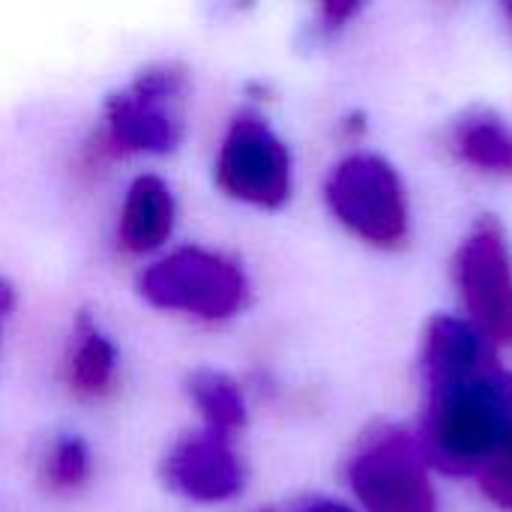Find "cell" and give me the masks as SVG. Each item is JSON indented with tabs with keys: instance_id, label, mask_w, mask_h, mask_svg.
Listing matches in <instances>:
<instances>
[{
	"instance_id": "obj_1",
	"label": "cell",
	"mask_w": 512,
	"mask_h": 512,
	"mask_svg": "<svg viewBox=\"0 0 512 512\" xmlns=\"http://www.w3.org/2000/svg\"><path fill=\"white\" fill-rule=\"evenodd\" d=\"M429 381L420 450L429 465L477 477L483 495L512 512V375L498 360Z\"/></svg>"
},
{
	"instance_id": "obj_2",
	"label": "cell",
	"mask_w": 512,
	"mask_h": 512,
	"mask_svg": "<svg viewBox=\"0 0 512 512\" xmlns=\"http://www.w3.org/2000/svg\"><path fill=\"white\" fill-rule=\"evenodd\" d=\"M138 288L156 309L186 312L204 321H222L246 306L249 282L246 273L225 255L186 246L168 258L150 264Z\"/></svg>"
},
{
	"instance_id": "obj_3",
	"label": "cell",
	"mask_w": 512,
	"mask_h": 512,
	"mask_svg": "<svg viewBox=\"0 0 512 512\" xmlns=\"http://www.w3.org/2000/svg\"><path fill=\"white\" fill-rule=\"evenodd\" d=\"M333 216L360 240L393 249L408 237V204L396 168L375 153L342 159L327 180Z\"/></svg>"
},
{
	"instance_id": "obj_4",
	"label": "cell",
	"mask_w": 512,
	"mask_h": 512,
	"mask_svg": "<svg viewBox=\"0 0 512 512\" xmlns=\"http://www.w3.org/2000/svg\"><path fill=\"white\" fill-rule=\"evenodd\" d=\"M186 75L174 63L138 72L105 105L108 135L120 150L168 153L183 141Z\"/></svg>"
},
{
	"instance_id": "obj_5",
	"label": "cell",
	"mask_w": 512,
	"mask_h": 512,
	"mask_svg": "<svg viewBox=\"0 0 512 512\" xmlns=\"http://www.w3.org/2000/svg\"><path fill=\"white\" fill-rule=\"evenodd\" d=\"M426 465L408 432L387 429L354 456L351 489L369 512H438Z\"/></svg>"
},
{
	"instance_id": "obj_6",
	"label": "cell",
	"mask_w": 512,
	"mask_h": 512,
	"mask_svg": "<svg viewBox=\"0 0 512 512\" xmlns=\"http://www.w3.org/2000/svg\"><path fill=\"white\" fill-rule=\"evenodd\" d=\"M453 276L471 324L492 345L512 339V255L495 219L477 222L465 237Z\"/></svg>"
},
{
	"instance_id": "obj_7",
	"label": "cell",
	"mask_w": 512,
	"mask_h": 512,
	"mask_svg": "<svg viewBox=\"0 0 512 512\" xmlns=\"http://www.w3.org/2000/svg\"><path fill=\"white\" fill-rule=\"evenodd\" d=\"M216 180L231 198L276 210L291 195V156L264 120L237 117L222 141Z\"/></svg>"
},
{
	"instance_id": "obj_8",
	"label": "cell",
	"mask_w": 512,
	"mask_h": 512,
	"mask_svg": "<svg viewBox=\"0 0 512 512\" xmlns=\"http://www.w3.org/2000/svg\"><path fill=\"white\" fill-rule=\"evenodd\" d=\"M165 483L198 504H219L243 489V465L234 456L228 435L198 432L183 438L165 459Z\"/></svg>"
},
{
	"instance_id": "obj_9",
	"label": "cell",
	"mask_w": 512,
	"mask_h": 512,
	"mask_svg": "<svg viewBox=\"0 0 512 512\" xmlns=\"http://www.w3.org/2000/svg\"><path fill=\"white\" fill-rule=\"evenodd\" d=\"M171 228H174L171 189L153 174L138 177L123 198L120 225H117L120 243L129 252H150L168 240Z\"/></svg>"
},
{
	"instance_id": "obj_10",
	"label": "cell",
	"mask_w": 512,
	"mask_h": 512,
	"mask_svg": "<svg viewBox=\"0 0 512 512\" xmlns=\"http://www.w3.org/2000/svg\"><path fill=\"white\" fill-rule=\"evenodd\" d=\"M453 153L489 174L512 177V129L495 114H468L450 132Z\"/></svg>"
},
{
	"instance_id": "obj_11",
	"label": "cell",
	"mask_w": 512,
	"mask_h": 512,
	"mask_svg": "<svg viewBox=\"0 0 512 512\" xmlns=\"http://www.w3.org/2000/svg\"><path fill=\"white\" fill-rule=\"evenodd\" d=\"M75 348L69 354V384L78 390V393H87V396H96L102 390H108L111 378H114V369H117V354H114V345L108 342V336L90 324L87 318L78 321V330H75Z\"/></svg>"
},
{
	"instance_id": "obj_12",
	"label": "cell",
	"mask_w": 512,
	"mask_h": 512,
	"mask_svg": "<svg viewBox=\"0 0 512 512\" xmlns=\"http://www.w3.org/2000/svg\"><path fill=\"white\" fill-rule=\"evenodd\" d=\"M189 393L213 432L228 435L246 423V399H243L237 381L228 378L225 372L198 369L189 378Z\"/></svg>"
},
{
	"instance_id": "obj_13",
	"label": "cell",
	"mask_w": 512,
	"mask_h": 512,
	"mask_svg": "<svg viewBox=\"0 0 512 512\" xmlns=\"http://www.w3.org/2000/svg\"><path fill=\"white\" fill-rule=\"evenodd\" d=\"M45 483L51 489H75L87 480L90 474V450L78 435H63L57 438L48 453H45V465H42Z\"/></svg>"
},
{
	"instance_id": "obj_14",
	"label": "cell",
	"mask_w": 512,
	"mask_h": 512,
	"mask_svg": "<svg viewBox=\"0 0 512 512\" xmlns=\"http://www.w3.org/2000/svg\"><path fill=\"white\" fill-rule=\"evenodd\" d=\"M357 12V6H351V3H330V6H324V15L333 21V24H342V21H348L351 15Z\"/></svg>"
},
{
	"instance_id": "obj_15",
	"label": "cell",
	"mask_w": 512,
	"mask_h": 512,
	"mask_svg": "<svg viewBox=\"0 0 512 512\" xmlns=\"http://www.w3.org/2000/svg\"><path fill=\"white\" fill-rule=\"evenodd\" d=\"M300 512H354L348 504H339V501H312L306 504Z\"/></svg>"
},
{
	"instance_id": "obj_16",
	"label": "cell",
	"mask_w": 512,
	"mask_h": 512,
	"mask_svg": "<svg viewBox=\"0 0 512 512\" xmlns=\"http://www.w3.org/2000/svg\"><path fill=\"white\" fill-rule=\"evenodd\" d=\"M12 303H15V294H12V288L0 279V330H3V318H6V312L12 309Z\"/></svg>"
},
{
	"instance_id": "obj_17",
	"label": "cell",
	"mask_w": 512,
	"mask_h": 512,
	"mask_svg": "<svg viewBox=\"0 0 512 512\" xmlns=\"http://www.w3.org/2000/svg\"><path fill=\"white\" fill-rule=\"evenodd\" d=\"M504 12H507V18H510V24H512V3H507V6H504Z\"/></svg>"
}]
</instances>
